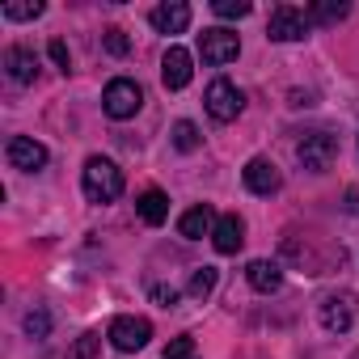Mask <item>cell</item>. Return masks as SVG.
Segmentation results:
<instances>
[{"instance_id":"cell-1","label":"cell","mask_w":359,"mask_h":359,"mask_svg":"<svg viewBox=\"0 0 359 359\" xmlns=\"http://www.w3.org/2000/svg\"><path fill=\"white\" fill-rule=\"evenodd\" d=\"M81 187L89 203H114L123 195V169L110 156H89L85 173H81Z\"/></svg>"},{"instance_id":"cell-2","label":"cell","mask_w":359,"mask_h":359,"mask_svg":"<svg viewBox=\"0 0 359 359\" xmlns=\"http://www.w3.org/2000/svg\"><path fill=\"white\" fill-rule=\"evenodd\" d=\"M140 106H144V89L131 81V76H114L106 89H102V110L110 114V118H135L140 114Z\"/></svg>"},{"instance_id":"cell-3","label":"cell","mask_w":359,"mask_h":359,"mask_svg":"<svg viewBox=\"0 0 359 359\" xmlns=\"http://www.w3.org/2000/svg\"><path fill=\"white\" fill-rule=\"evenodd\" d=\"M199 55H203V64H212V68L233 64V60L241 55V39H237V30H224V26L203 30V34H199Z\"/></svg>"},{"instance_id":"cell-4","label":"cell","mask_w":359,"mask_h":359,"mask_svg":"<svg viewBox=\"0 0 359 359\" xmlns=\"http://www.w3.org/2000/svg\"><path fill=\"white\" fill-rule=\"evenodd\" d=\"M106 338H110V346L123 351V355L144 351L148 338H152V321H148V317H114L110 330H106Z\"/></svg>"},{"instance_id":"cell-5","label":"cell","mask_w":359,"mask_h":359,"mask_svg":"<svg viewBox=\"0 0 359 359\" xmlns=\"http://www.w3.org/2000/svg\"><path fill=\"white\" fill-rule=\"evenodd\" d=\"M203 106H208V114L216 118V123H233L241 110H245V97H241V89L233 85V81H212L208 85V97H203Z\"/></svg>"},{"instance_id":"cell-6","label":"cell","mask_w":359,"mask_h":359,"mask_svg":"<svg viewBox=\"0 0 359 359\" xmlns=\"http://www.w3.org/2000/svg\"><path fill=\"white\" fill-rule=\"evenodd\" d=\"M296 156H300V165L309 173H325L334 165V156H338V140L330 131H313V135H304L296 144Z\"/></svg>"},{"instance_id":"cell-7","label":"cell","mask_w":359,"mask_h":359,"mask_svg":"<svg viewBox=\"0 0 359 359\" xmlns=\"http://www.w3.org/2000/svg\"><path fill=\"white\" fill-rule=\"evenodd\" d=\"M266 39L271 43H300L309 39V13H300L296 5H279L266 22Z\"/></svg>"},{"instance_id":"cell-8","label":"cell","mask_w":359,"mask_h":359,"mask_svg":"<svg viewBox=\"0 0 359 359\" xmlns=\"http://www.w3.org/2000/svg\"><path fill=\"white\" fill-rule=\"evenodd\" d=\"M355 317H359V296L355 292H334V296L321 300V325L330 334H346L355 325Z\"/></svg>"},{"instance_id":"cell-9","label":"cell","mask_w":359,"mask_h":359,"mask_svg":"<svg viewBox=\"0 0 359 359\" xmlns=\"http://www.w3.org/2000/svg\"><path fill=\"white\" fill-rule=\"evenodd\" d=\"M191 76H195V60H191L187 47H169L161 55V81H165V89H187Z\"/></svg>"},{"instance_id":"cell-10","label":"cell","mask_w":359,"mask_h":359,"mask_svg":"<svg viewBox=\"0 0 359 359\" xmlns=\"http://www.w3.org/2000/svg\"><path fill=\"white\" fill-rule=\"evenodd\" d=\"M5 156H9V165L22 169V173H39V169L47 165V148H43L39 140H30V135H13L9 148H5Z\"/></svg>"},{"instance_id":"cell-11","label":"cell","mask_w":359,"mask_h":359,"mask_svg":"<svg viewBox=\"0 0 359 359\" xmlns=\"http://www.w3.org/2000/svg\"><path fill=\"white\" fill-rule=\"evenodd\" d=\"M241 177H245V191H254V195H275L279 191V165L275 161H266V156H254L245 169H241Z\"/></svg>"},{"instance_id":"cell-12","label":"cell","mask_w":359,"mask_h":359,"mask_svg":"<svg viewBox=\"0 0 359 359\" xmlns=\"http://www.w3.org/2000/svg\"><path fill=\"white\" fill-rule=\"evenodd\" d=\"M148 22H152V30H161V34H182V30L191 26V5H182V0L156 5V9L148 13Z\"/></svg>"},{"instance_id":"cell-13","label":"cell","mask_w":359,"mask_h":359,"mask_svg":"<svg viewBox=\"0 0 359 359\" xmlns=\"http://www.w3.org/2000/svg\"><path fill=\"white\" fill-rule=\"evenodd\" d=\"M212 245H216L220 254H237V250L245 245V220H241L237 212L220 216V220H216V233H212Z\"/></svg>"},{"instance_id":"cell-14","label":"cell","mask_w":359,"mask_h":359,"mask_svg":"<svg viewBox=\"0 0 359 359\" xmlns=\"http://www.w3.org/2000/svg\"><path fill=\"white\" fill-rule=\"evenodd\" d=\"M177 233H182L187 241H203L208 233H216V212L208 203H195L191 212H182V220H177Z\"/></svg>"},{"instance_id":"cell-15","label":"cell","mask_w":359,"mask_h":359,"mask_svg":"<svg viewBox=\"0 0 359 359\" xmlns=\"http://www.w3.org/2000/svg\"><path fill=\"white\" fill-rule=\"evenodd\" d=\"M5 72L13 85H34V72H39V60L30 47H9L5 51Z\"/></svg>"},{"instance_id":"cell-16","label":"cell","mask_w":359,"mask_h":359,"mask_svg":"<svg viewBox=\"0 0 359 359\" xmlns=\"http://www.w3.org/2000/svg\"><path fill=\"white\" fill-rule=\"evenodd\" d=\"M245 279H250L254 292H279V287H283V271H279V262H266V258H254V262L245 266Z\"/></svg>"},{"instance_id":"cell-17","label":"cell","mask_w":359,"mask_h":359,"mask_svg":"<svg viewBox=\"0 0 359 359\" xmlns=\"http://www.w3.org/2000/svg\"><path fill=\"white\" fill-rule=\"evenodd\" d=\"M135 212H140V220L144 224H165L169 220V199H165V191H144L140 199H135Z\"/></svg>"},{"instance_id":"cell-18","label":"cell","mask_w":359,"mask_h":359,"mask_svg":"<svg viewBox=\"0 0 359 359\" xmlns=\"http://www.w3.org/2000/svg\"><path fill=\"white\" fill-rule=\"evenodd\" d=\"M216 279H220V275H216V266H199V271L191 275V287H187V292H191L195 300H208V296L216 292Z\"/></svg>"},{"instance_id":"cell-19","label":"cell","mask_w":359,"mask_h":359,"mask_svg":"<svg viewBox=\"0 0 359 359\" xmlns=\"http://www.w3.org/2000/svg\"><path fill=\"white\" fill-rule=\"evenodd\" d=\"M173 144L182 148V152H195V148L203 144V135H199V127H195V123H187V118H182V123H173Z\"/></svg>"},{"instance_id":"cell-20","label":"cell","mask_w":359,"mask_h":359,"mask_svg":"<svg viewBox=\"0 0 359 359\" xmlns=\"http://www.w3.org/2000/svg\"><path fill=\"white\" fill-rule=\"evenodd\" d=\"M9 22H34V18H43V5L39 0H18V5H5L0 9Z\"/></svg>"},{"instance_id":"cell-21","label":"cell","mask_w":359,"mask_h":359,"mask_svg":"<svg viewBox=\"0 0 359 359\" xmlns=\"http://www.w3.org/2000/svg\"><path fill=\"white\" fill-rule=\"evenodd\" d=\"M97 346H102V338H97V334H81V338L72 342L68 359H93V355H97Z\"/></svg>"},{"instance_id":"cell-22","label":"cell","mask_w":359,"mask_h":359,"mask_svg":"<svg viewBox=\"0 0 359 359\" xmlns=\"http://www.w3.org/2000/svg\"><path fill=\"white\" fill-rule=\"evenodd\" d=\"M212 9H216V18H250L254 5H250V0H216Z\"/></svg>"},{"instance_id":"cell-23","label":"cell","mask_w":359,"mask_h":359,"mask_svg":"<svg viewBox=\"0 0 359 359\" xmlns=\"http://www.w3.org/2000/svg\"><path fill=\"white\" fill-rule=\"evenodd\" d=\"M346 13H351V5H342V0H338V5H317L309 18H313V22H342Z\"/></svg>"},{"instance_id":"cell-24","label":"cell","mask_w":359,"mask_h":359,"mask_svg":"<svg viewBox=\"0 0 359 359\" xmlns=\"http://www.w3.org/2000/svg\"><path fill=\"white\" fill-rule=\"evenodd\" d=\"M165 359H195V338H173L169 346H165Z\"/></svg>"},{"instance_id":"cell-25","label":"cell","mask_w":359,"mask_h":359,"mask_svg":"<svg viewBox=\"0 0 359 359\" xmlns=\"http://www.w3.org/2000/svg\"><path fill=\"white\" fill-rule=\"evenodd\" d=\"M127 47H131L127 34H123L118 26H110V30H106V51H110V55H127Z\"/></svg>"},{"instance_id":"cell-26","label":"cell","mask_w":359,"mask_h":359,"mask_svg":"<svg viewBox=\"0 0 359 359\" xmlns=\"http://www.w3.org/2000/svg\"><path fill=\"white\" fill-rule=\"evenodd\" d=\"M47 330H51V317H47L43 309L26 317V334H34V338H47Z\"/></svg>"},{"instance_id":"cell-27","label":"cell","mask_w":359,"mask_h":359,"mask_svg":"<svg viewBox=\"0 0 359 359\" xmlns=\"http://www.w3.org/2000/svg\"><path fill=\"white\" fill-rule=\"evenodd\" d=\"M47 55L55 60V68H60V72H68V68H72V55H68V47H64L60 39H51V47H47Z\"/></svg>"},{"instance_id":"cell-28","label":"cell","mask_w":359,"mask_h":359,"mask_svg":"<svg viewBox=\"0 0 359 359\" xmlns=\"http://www.w3.org/2000/svg\"><path fill=\"white\" fill-rule=\"evenodd\" d=\"M152 300L169 309V304H177V287H165V283H161V287H152Z\"/></svg>"},{"instance_id":"cell-29","label":"cell","mask_w":359,"mask_h":359,"mask_svg":"<svg viewBox=\"0 0 359 359\" xmlns=\"http://www.w3.org/2000/svg\"><path fill=\"white\" fill-rule=\"evenodd\" d=\"M346 212H355V216H359V187H351V191H346Z\"/></svg>"}]
</instances>
